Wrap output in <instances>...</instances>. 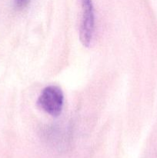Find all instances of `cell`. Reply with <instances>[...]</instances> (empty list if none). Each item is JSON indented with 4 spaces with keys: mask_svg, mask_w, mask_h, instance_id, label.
<instances>
[{
    "mask_svg": "<svg viewBox=\"0 0 157 158\" xmlns=\"http://www.w3.org/2000/svg\"><path fill=\"white\" fill-rule=\"evenodd\" d=\"M63 103V93L56 86H49L45 88L37 101L38 106L52 117H58L61 114Z\"/></svg>",
    "mask_w": 157,
    "mask_h": 158,
    "instance_id": "6da1fadb",
    "label": "cell"
},
{
    "mask_svg": "<svg viewBox=\"0 0 157 158\" xmlns=\"http://www.w3.org/2000/svg\"><path fill=\"white\" fill-rule=\"evenodd\" d=\"M83 15L80 26L79 36L85 46H89L95 31V12L92 0H81Z\"/></svg>",
    "mask_w": 157,
    "mask_h": 158,
    "instance_id": "7a4b0ae2",
    "label": "cell"
},
{
    "mask_svg": "<svg viewBox=\"0 0 157 158\" xmlns=\"http://www.w3.org/2000/svg\"><path fill=\"white\" fill-rule=\"evenodd\" d=\"M15 4L18 9H24L29 4L31 0H14Z\"/></svg>",
    "mask_w": 157,
    "mask_h": 158,
    "instance_id": "3957f363",
    "label": "cell"
}]
</instances>
